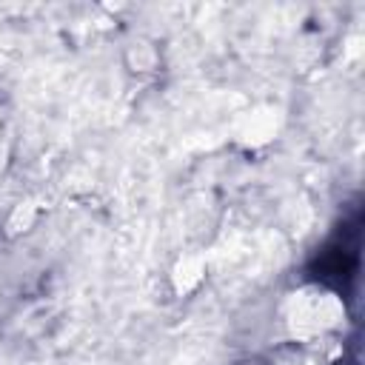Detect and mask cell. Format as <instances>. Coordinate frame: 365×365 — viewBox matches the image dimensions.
Returning a JSON list of instances; mask_svg holds the SVG:
<instances>
[{
  "label": "cell",
  "instance_id": "6da1fadb",
  "mask_svg": "<svg viewBox=\"0 0 365 365\" xmlns=\"http://www.w3.org/2000/svg\"><path fill=\"white\" fill-rule=\"evenodd\" d=\"M345 317V305L336 294L319 285H302L282 302V322L294 339H314L336 328Z\"/></svg>",
  "mask_w": 365,
  "mask_h": 365
},
{
  "label": "cell",
  "instance_id": "7a4b0ae2",
  "mask_svg": "<svg viewBox=\"0 0 365 365\" xmlns=\"http://www.w3.org/2000/svg\"><path fill=\"white\" fill-rule=\"evenodd\" d=\"M279 131V111L271 106H257L234 123V137L242 145H265Z\"/></svg>",
  "mask_w": 365,
  "mask_h": 365
},
{
  "label": "cell",
  "instance_id": "3957f363",
  "mask_svg": "<svg viewBox=\"0 0 365 365\" xmlns=\"http://www.w3.org/2000/svg\"><path fill=\"white\" fill-rule=\"evenodd\" d=\"M205 279V259L200 254H185L177 259L174 271H171V282L177 294H191L202 285Z\"/></svg>",
  "mask_w": 365,
  "mask_h": 365
},
{
  "label": "cell",
  "instance_id": "277c9868",
  "mask_svg": "<svg viewBox=\"0 0 365 365\" xmlns=\"http://www.w3.org/2000/svg\"><path fill=\"white\" fill-rule=\"evenodd\" d=\"M128 54H134V60H131L134 71H151L157 66V51L148 43H131Z\"/></svg>",
  "mask_w": 365,
  "mask_h": 365
},
{
  "label": "cell",
  "instance_id": "5b68a950",
  "mask_svg": "<svg viewBox=\"0 0 365 365\" xmlns=\"http://www.w3.org/2000/svg\"><path fill=\"white\" fill-rule=\"evenodd\" d=\"M34 214H37V211H34V202H20L17 211H14V220L20 222L17 231H26V228L34 222ZM14 220H11V222H14Z\"/></svg>",
  "mask_w": 365,
  "mask_h": 365
}]
</instances>
